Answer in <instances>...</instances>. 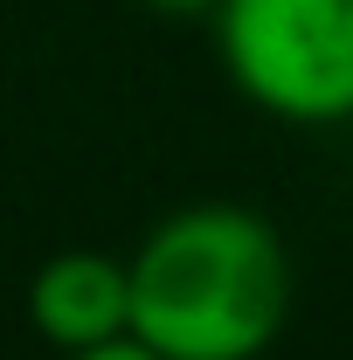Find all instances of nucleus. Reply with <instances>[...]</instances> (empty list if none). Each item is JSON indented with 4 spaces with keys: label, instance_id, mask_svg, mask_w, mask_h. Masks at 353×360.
I'll return each mask as SVG.
<instances>
[{
    "label": "nucleus",
    "instance_id": "obj_4",
    "mask_svg": "<svg viewBox=\"0 0 353 360\" xmlns=\"http://www.w3.org/2000/svg\"><path fill=\"white\" fill-rule=\"evenodd\" d=\"M63 360H167V354H153L139 333H111V340H97V347H77V354H63Z\"/></svg>",
    "mask_w": 353,
    "mask_h": 360
},
{
    "label": "nucleus",
    "instance_id": "obj_2",
    "mask_svg": "<svg viewBox=\"0 0 353 360\" xmlns=\"http://www.w3.org/2000/svg\"><path fill=\"white\" fill-rule=\"evenodd\" d=\"M215 56L284 125L353 118V0H215Z\"/></svg>",
    "mask_w": 353,
    "mask_h": 360
},
{
    "label": "nucleus",
    "instance_id": "obj_1",
    "mask_svg": "<svg viewBox=\"0 0 353 360\" xmlns=\"http://www.w3.org/2000/svg\"><path fill=\"white\" fill-rule=\"evenodd\" d=\"M132 333L167 360H264L291 319V250L236 201H194L132 257Z\"/></svg>",
    "mask_w": 353,
    "mask_h": 360
},
{
    "label": "nucleus",
    "instance_id": "obj_3",
    "mask_svg": "<svg viewBox=\"0 0 353 360\" xmlns=\"http://www.w3.org/2000/svg\"><path fill=\"white\" fill-rule=\"evenodd\" d=\"M28 326L49 347L77 354L111 333H132V270L104 250H63L28 277Z\"/></svg>",
    "mask_w": 353,
    "mask_h": 360
},
{
    "label": "nucleus",
    "instance_id": "obj_5",
    "mask_svg": "<svg viewBox=\"0 0 353 360\" xmlns=\"http://www.w3.org/2000/svg\"><path fill=\"white\" fill-rule=\"evenodd\" d=\"M146 7H160V14H215V0H146Z\"/></svg>",
    "mask_w": 353,
    "mask_h": 360
}]
</instances>
